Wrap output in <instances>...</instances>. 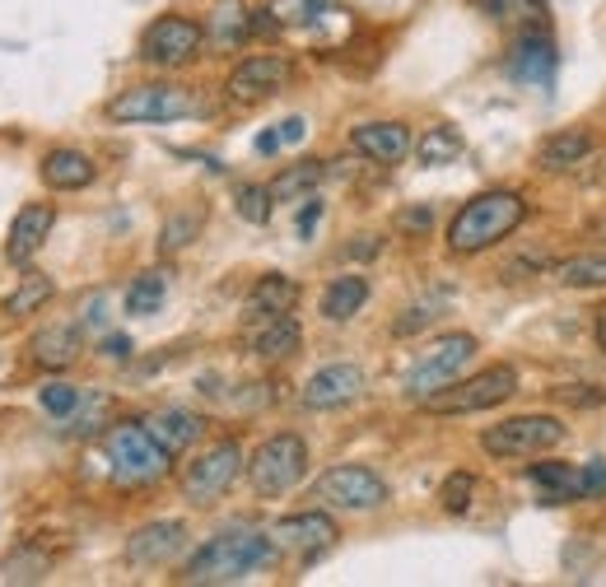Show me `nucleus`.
<instances>
[{
  "instance_id": "f257e3e1",
  "label": "nucleus",
  "mask_w": 606,
  "mask_h": 587,
  "mask_svg": "<svg viewBox=\"0 0 606 587\" xmlns=\"http://www.w3.org/2000/svg\"><path fill=\"white\" fill-rule=\"evenodd\" d=\"M276 555L280 551H276V541H270V532H257V527H247V522H234V527L215 532L192 559L182 564L178 583H192V587L243 583V578H253L257 569H266Z\"/></svg>"
},
{
  "instance_id": "f03ea898",
  "label": "nucleus",
  "mask_w": 606,
  "mask_h": 587,
  "mask_svg": "<svg viewBox=\"0 0 606 587\" xmlns=\"http://www.w3.org/2000/svg\"><path fill=\"white\" fill-rule=\"evenodd\" d=\"M528 220V196L513 186H490L463 201V210L448 220V252L453 257H476V252L499 247L509 234H518V224Z\"/></svg>"
},
{
  "instance_id": "7ed1b4c3",
  "label": "nucleus",
  "mask_w": 606,
  "mask_h": 587,
  "mask_svg": "<svg viewBox=\"0 0 606 587\" xmlns=\"http://www.w3.org/2000/svg\"><path fill=\"white\" fill-rule=\"evenodd\" d=\"M103 461H108L117 485H127V490L159 485V480L173 471V452L150 434L145 419H113V425L103 429Z\"/></svg>"
},
{
  "instance_id": "20e7f679",
  "label": "nucleus",
  "mask_w": 606,
  "mask_h": 587,
  "mask_svg": "<svg viewBox=\"0 0 606 587\" xmlns=\"http://www.w3.org/2000/svg\"><path fill=\"white\" fill-rule=\"evenodd\" d=\"M108 121L117 126H155V121H182L201 113V98L192 84L178 79H150V84H131L117 98H108Z\"/></svg>"
},
{
  "instance_id": "39448f33",
  "label": "nucleus",
  "mask_w": 606,
  "mask_h": 587,
  "mask_svg": "<svg viewBox=\"0 0 606 587\" xmlns=\"http://www.w3.org/2000/svg\"><path fill=\"white\" fill-rule=\"evenodd\" d=\"M308 476V444L299 434H270L247 457V485L257 499H285Z\"/></svg>"
},
{
  "instance_id": "423d86ee",
  "label": "nucleus",
  "mask_w": 606,
  "mask_h": 587,
  "mask_svg": "<svg viewBox=\"0 0 606 587\" xmlns=\"http://www.w3.org/2000/svg\"><path fill=\"white\" fill-rule=\"evenodd\" d=\"M238 471H247V452L238 438H215L211 448H201L178 476V490L192 509H211L215 499L228 494V485L238 480Z\"/></svg>"
},
{
  "instance_id": "0eeeda50",
  "label": "nucleus",
  "mask_w": 606,
  "mask_h": 587,
  "mask_svg": "<svg viewBox=\"0 0 606 587\" xmlns=\"http://www.w3.org/2000/svg\"><path fill=\"white\" fill-rule=\"evenodd\" d=\"M513 392H518V369L513 364H490V369H480L471 377H453L448 387L425 396L421 406L429 415H476V410L504 406Z\"/></svg>"
},
{
  "instance_id": "6e6552de",
  "label": "nucleus",
  "mask_w": 606,
  "mask_h": 587,
  "mask_svg": "<svg viewBox=\"0 0 606 587\" xmlns=\"http://www.w3.org/2000/svg\"><path fill=\"white\" fill-rule=\"evenodd\" d=\"M476 350H480V345H476L471 331L438 335V341H429V345L421 350V360L411 364L402 392L411 396V402H425V396H434L438 387H448L453 377H463V369L476 360Z\"/></svg>"
},
{
  "instance_id": "1a4fd4ad",
  "label": "nucleus",
  "mask_w": 606,
  "mask_h": 587,
  "mask_svg": "<svg viewBox=\"0 0 606 587\" xmlns=\"http://www.w3.org/2000/svg\"><path fill=\"white\" fill-rule=\"evenodd\" d=\"M312 499L322 503V509H337V513H373L387 503V480L369 467H331L312 480Z\"/></svg>"
},
{
  "instance_id": "9d476101",
  "label": "nucleus",
  "mask_w": 606,
  "mask_h": 587,
  "mask_svg": "<svg viewBox=\"0 0 606 587\" xmlns=\"http://www.w3.org/2000/svg\"><path fill=\"white\" fill-rule=\"evenodd\" d=\"M564 444V425L555 415H513V419H499V425H490L486 434H480V448H486L490 457H541Z\"/></svg>"
},
{
  "instance_id": "9b49d317",
  "label": "nucleus",
  "mask_w": 606,
  "mask_h": 587,
  "mask_svg": "<svg viewBox=\"0 0 606 587\" xmlns=\"http://www.w3.org/2000/svg\"><path fill=\"white\" fill-rule=\"evenodd\" d=\"M205 47V29L187 14H159L150 29L140 33V61L155 71H178L187 61H196Z\"/></svg>"
},
{
  "instance_id": "f8f14e48",
  "label": "nucleus",
  "mask_w": 606,
  "mask_h": 587,
  "mask_svg": "<svg viewBox=\"0 0 606 587\" xmlns=\"http://www.w3.org/2000/svg\"><path fill=\"white\" fill-rule=\"evenodd\" d=\"M532 490L541 503H578V499H602L606 494V461H588V467H570V461H532L528 467Z\"/></svg>"
},
{
  "instance_id": "ddd939ff",
  "label": "nucleus",
  "mask_w": 606,
  "mask_h": 587,
  "mask_svg": "<svg viewBox=\"0 0 606 587\" xmlns=\"http://www.w3.org/2000/svg\"><path fill=\"white\" fill-rule=\"evenodd\" d=\"M504 71L518 79V84H532V89H551L555 84V71H560V52H555V38L551 29H522L509 47V61Z\"/></svg>"
},
{
  "instance_id": "4468645a",
  "label": "nucleus",
  "mask_w": 606,
  "mask_h": 587,
  "mask_svg": "<svg viewBox=\"0 0 606 587\" xmlns=\"http://www.w3.org/2000/svg\"><path fill=\"white\" fill-rule=\"evenodd\" d=\"M285 84H289V61L276 52H253L228 71L224 94L234 103H262V98H276Z\"/></svg>"
},
{
  "instance_id": "2eb2a0df",
  "label": "nucleus",
  "mask_w": 606,
  "mask_h": 587,
  "mask_svg": "<svg viewBox=\"0 0 606 587\" xmlns=\"http://www.w3.org/2000/svg\"><path fill=\"white\" fill-rule=\"evenodd\" d=\"M341 536L337 517H331L327 509H308V513H289L280 517L276 527H270V541H276V551H295L304 559H318L322 551H331Z\"/></svg>"
},
{
  "instance_id": "dca6fc26",
  "label": "nucleus",
  "mask_w": 606,
  "mask_h": 587,
  "mask_svg": "<svg viewBox=\"0 0 606 587\" xmlns=\"http://www.w3.org/2000/svg\"><path fill=\"white\" fill-rule=\"evenodd\" d=\"M364 396V369L360 364H327L304 383L299 402L308 410H341Z\"/></svg>"
},
{
  "instance_id": "f3484780",
  "label": "nucleus",
  "mask_w": 606,
  "mask_h": 587,
  "mask_svg": "<svg viewBox=\"0 0 606 587\" xmlns=\"http://www.w3.org/2000/svg\"><path fill=\"white\" fill-rule=\"evenodd\" d=\"M187 551V527L178 517H159L145 522L140 532L127 536V564L136 569H159V564H173Z\"/></svg>"
},
{
  "instance_id": "a211bd4d",
  "label": "nucleus",
  "mask_w": 606,
  "mask_h": 587,
  "mask_svg": "<svg viewBox=\"0 0 606 587\" xmlns=\"http://www.w3.org/2000/svg\"><path fill=\"white\" fill-rule=\"evenodd\" d=\"M247 335V350L266 364H280V360H295L299 345H304V327L295 322V312H276V318H247L243 322Z\"/></svg>"
},
{
  "instance_id": "6ab92c4d",
  "label": "nucleus",
  "mask_w": 606,
  "mask_h": 587,
  "mask_svg": "<svg viewBox=\"0 0 606 587\" xmlns=\"http://www.w3.org/2000/svg\"><path fill=\"white\" fill-rule=\"evenodd\" d=\"M350 150L364 154L369 163H402L411 154V126L406 121H360L350 126Z\"/></svg>"
},
{
  "instance_id": "aec40b11",
  "label": "nucleus",
  "mask_w": 606,
  "mask_h": 587,
  "mask_svg": "<svg viewBox=\"0 0 606 587\" xmlns=\"http://www.w3.org/2000/svg\"><path fill=\"white\" fill-rule=\"evenodd\" d=\"M52 224H56V205H52V201L19 205L14 220H10V234H6V257H10V262L38 257V247L52 238Z\"/></svg>"
},
{
  "instance_id": "412c9836",
  "label": "nucleus",
  "mask_w": 606,
  "mask_h": 587,
  "mask_svg": "<svg viewBox=\"0 0 606 587\" xmlns=\"http://www.w3.org/2000/svg\"><path fill=\"white\" fill-rule=\"evenodd\" d=\"M593 150H597V140L588 126H564V131L536 145V168L541 173H570V168H578Z\"/></svg>"
},
{
  "instance_id": "4be33fe9",
  "label": "nucleus",
  "mask_w": 606,
  "mask_h": 587,
  "mask_svg": "<svg viewBox=\"0 0 606 587\" xmlns=\"http://www.w3.org/2000/svg\"><path fill=\"white\" fill-rule=\"evenodd\" d=\"M79 350H85V335H79V327H71V322H52V327H43L29 341V360L38 364V369H52V373H61V369H71L75 360H79Z\"/></svg>"
},
{
  "instance_id": "5701e85b",
  "label": "nucleus",
  "mask_w": 606,
  "mask_h": 587,
  "mask_svg": "<svg viewBox=\"0 0 606 587\" xmlns=\"http://www.w3.org/2000/svg\"><path fill=\"white\" fill-rule=\"evenodd\" d=\"M43 182L52 186V192H85V186L98 178V168L85 150H71V145H56V150L43 154Z\"/></svg>"
},
{
  "instance_id": "b1692460",
  "label": "nucleus",
  "mask_w": 606,
  "mask_h": 587,
  "mask_svg": "<svg viewBox=\"0 0 606 587\" xmlns=\"http://www.w3.org/2000/svg\"><path fill=\"white\" fill-rule=\"evenodd\" d=\"M205 42L211 47H220V52H234V47H243L247 38H253V10L243 6V0H220V6L205 14Z\"/></svg>"
},
{
  "instance_id": "393cba45",
  "label": "nucleus",
  "mask_w": 606,
  "mask_h": 587,
  "mask_svg": "<svg viewBox=\"0 0 606 587\" xmlns=\"http://www.w3.org/2000/svg\"><path fill=\"white\" fill-rule=\"evenodd\" d=\"M145 425H150V434H155L159 444L169 448L173 457L192 452V448L201 444V434H205V419H201L196 410H182V406L159 410V415H150V419H145Z\"/></svg>"
},
{
  "instance_id": "a878e982",
  "label": "nucleus",
  "mask_w": 606,
  "mask_h": 587,
  "mask_svg": "<svg viewBox=\"0 0 606 587\" xmlns=\"http://www.w3.org/2000/svg\"><path fill=\"white\" fill-rule=\"evenodd\" d=\"M299 303V280L280 276V270H266V276L247 294V318H276V312H295Z\"/></svg>"
},
{
  "instance_id": "bb28decb",
  "label": "nucleus",
  "mask_w": 606,
  "mask_h": 587,
  "mask_svg": "<svg viewBox=\"0 0 606 587\" xmlns=\"http://www.w3.org/2000/svg\"><path fill=\"white\" fill-rule=\"evenodd\" d=\"M322 178H327V163H322V159H299V163L280 168V173L270 178L266 186H270V201H276V205H295V201H304V196L318 192Z\"/></svg>"
},
{
  "instance_id": "cd10ccee",
  "label": "nucleus",
  "mask_w": 606,
  "mask_h": 587,
  "mask_svg": "<svg viewBox=\"0 0 606 587\" xmlns=\"http://www.w3.org/2000/svg\"><path fill=\"white\" fill-rule=\"evenodd\" d=\"M369 303V280L364 276H337L327 289H322V299H318V312H322V322H350L354 312H360Z\"/></svg>"
},
{
  "instance_id": "c85d7f7f",
  "label": "nucleus",
  "mask_w": 606,
  "mask_h": 587,
  "mask_svg": "<svg viewBox=\"0 0 606 587\" xmlns=\"http://www.w3.org/2000/svg\"><path fill=\"white\" fill-rule=\"evenodd\" d=\"M480 10L499 24H513L518 33L522 29H551V6L546 0H476Z\"/></svg>"
},
{
  "instance_id": "c756f323",
  "label": "nucleus",
  "mask_w": 606,
  "mask_h": 587,
  "mask_svg": "<svg viewBox=\"0 0 606 587\" xmlns=\"http://www.w3.org/2000/svg\"><path fill=\"white\" fill-rule=\"evenodd\" d=\"M266 14L276 19V29H318L337 14V0H270Z\"/></svg>"
},
{
  "instance_id": "7c9ffc66",
  "label": "nucleus",
  "mask_w": 606,
  "mask_h": 587,
  "mask_svg": "<svg viewBox=\"0 0 606 587\" xmlns=\"http://www.w3.org/2000/svg\"><path fill=\"white\" fill-rule=\"evenodd\" d=\"M551 276L564 289H602L606 285V252H578L570 262H555Z\"/></svg>"
},
{
  "instance_id": "2f4dec72",
  "label": "nucleus",
  "mask_w": 606,
  "mask_h": 587,
  "mask_svg": "<svg viewBox=\"0 0 606 587\" xmlns=\"http://www.w3.org/2000/svg\"><path fill=\"white\" fill-rule=\"evenodd\" d=\"M169 299V270H140V276L127 285V312L131 318H155Z\"/></svg>"
},
{
  "instance_id": "473e14b6",
  "label": "nucleus",
  "mask_w": 606,
  "mask_h": 587,
  "mask_svg": "<svg viewBox=\"0 0 606 587\" xmlns=\"http://www.w3.org/2000/svg\"><path fill=\"white\" fill-rule=\"evenodd\" d=\"M463 150H467V140H463L457 126H429V131L421 136V145H415V159H421L425 168H444L453 159H463Z\"/></svg>"
},
{
  "instance_id": "72a5a7b5",
  "label": "nucleus",
  "mask_w": 606,
  "mask_h": 587,
  "mask_svg": "<svg viewBox=\"0 0 606 587\" xmlns=\"http://www.w3.org/2000/svg\"><path fill=\"white\" fill-rule=\"evenodd\" d=\"M52 294H56L52 276H43V270H29V276H19V289L6 299V312H10V318H29V312L52 303Z\"/></svg>"
},
{
  "instance_id": "f704fd0d",
  "label": "nucleus",
  "mask_w": 606,
  "mask_h": 587,
  "mask_svg": "<svg viewBox=\"0 0 606 587\" xmlns=\"http://www.w3.org/2000/svg\"><path fill=\"white\" fill-rule=\"evenodd\" d=\"M201 224H205V210L201 205L169 215V220H163V228H159V252H182L187 243L201 234Z\"/></svg>"
},
{
  "instance_id": "c9c22d12",
  "label": "nucleus",
  "mask_w": 606,
  "mask_h": 587,
  "mask_svg": "<svg viewBox=\"0 0 606 587\" xmlns=\"http://www.w3.org/2000/svg\"><path fill=\"white\" fill-rule=\"evenodd\" d=\"M52 574V555L38 551V545H19V551L6 559V578L10 583H38Z\"/></svg>"
},
{
  "instance_id": "e433bc0d",
  "label": "nucleus",
  "mask_w": 606,
  "mask_h": 587,
  "mask_svg": "<svg viewBox=\"0 0 606 587\" xmlns=\"http://www.w3.org/2000/svg\"><path fill=\"white\" fill-rule=\"evenodd\" d=\"M234 210H238V220H247V224H266L270 210H276V201H270V186L243 182L238 192H234Z\"/></svg>"
},
{
  "instance_id": "4c0bfd02",
  "label": "nucleus",
  "mask_w": 606,
  "mask_h": 587,
  "mask_svg": "<svg viewBox=\"0 0 606 587\" xmlns=\"http://www.w3.org/2000/svg\"><path fill=\"white\" fill-rule=\"evenodd\" d=\"M471 499H476V476L471 471H453L444 485H438V503H444V513H453V517H463L471 509Z\"/></svg>"
},
{
  "instance_id": "58836bf2",
  "label": "nucleus",
  "mask_w": 606,
  "mask_h": 587,
  "mask_svg": "<svg viewBox=\"0 0 606 587\" xmlns=\"http://www.w3.org/2000/svg\"><path fill=\"white\" fill-rule=\"evenodd\" d=\"M79 392L75 383H61V377H52V383H43V392H38V406H43L52 419H71L75 406H79Z\"/></svg>"
},
{
  "instance_id": "ea45409f",
  "label": "nucleus",
  "mask_w": 606,
  "mask_h": 587,
  "mask_svg": "<svg viewBox=\"0 0 606 587\" xmlns=\"http://www.w3.org/2000/svg\"><path fill=\"white\" fill-rule=\"evenodd\" d=\"M555 402L574 406V410H593L606 402V387L602 383H570V387H555Z\"/></svg>"
},
{
  "instance_id": "a19ab883",
  "label": "nucleus",
  "mask_w": 606,
  "mask_h": 587,
  "mask_svg": "<svg viewBox=\"0 0 606 587\" xmlns=\"http://www.w3.org/2000/svg\"><path fill=\"white\" fill-rule=\"evenodd\" d=\"M438 318V303L434 299H425V303H415V308H406L402 312V318H396L392 322V335H415V331H421V327H429Z\"/></svg>"
},
{
  "instance_id": "79ce46f5",
  "label": "nucleus",
  "mask_w": 606,
  "mask_h": 587,
  "mask_svg": "<svg viewBox=\"0 0 606 587\" xmlns=\"http://www.w3.org/2000/svg\"><path fill=\"white\" fill-rule=\"evenodd\" d=\"M396 224H402V234H429V224H434V210L429 205H411L396 215Z\"/></svg>"
},
{
  "instance_id": "37998d69",
  "label": "nucleus",
  "mask_w": 606,
  "mask_h": 587,
  "mask_svg": "<svg viewBox=\"0 0 606 587\" xmlns=\"http://www.w3.org/2000/svg\"><path fill=\"white\" fill-rule=\"evenodd\" d=\"M318 220H322V201H318V192H312V196H304V210H299V238H312Z\"/></svg>"
},
{
  "instance_id": "c03bdc74",
  "label": "nucleus",
  "mask_w": 606,
  "mask_h": 587,
  "mask_svg": "<svg viewBox=\"0 0 606 587\" xmlns=\"http://www.w3.org/2000/svg\"><path fill=\"white\" fill-rule=\"evenodd\" d=\"M131 350H136V345H131V335H103V345H98L103 360H117V364H121V360H131Z\"/></svg>"
},
{
  "instance_id": "a18cd8bd",
  "label": "nucleus",
  "mask_w": 606,
  "mask_h": 587,
  "mask_svg": "<svg viewBox=\"0 0 606 587\" xmlns=\"http://www.w3.org/2000/svg\"><path fill=\"white\" fill-rule=\"evenodd\" d=\"M276 131H280V145H299V140L308 136V121H304V117H285Z\"/></svg>"
},
{
  "instance_id": "49530a36",
  "label": "nucleus",
  "mask_w": 606,
  "mask_h": 587,
  "mask_svg": "<svg viewBox=\"0 0 606 587\" xmlns=\"http://www.w3.org/2000/svg\"><path fill=\"white\" fill-rule=\"evenodd\" d=\"M253 150L262 154V159H270V154H280L285 145H280V131H262L257 140H253Z\"/></svg>"
},
{
  "instance_id": "de8ad7c7",
  "label": "nucleus",
  "mask_w": 606,
  "mask_h": 587,
  "mask_svg": "<svg viewBox=\"0 0 606 587\" xmlns=\"http://www.w3.org/2000/svg\"><path fill=\"white\" fill-rule=\"evenodd\" d=\"M379 247H383V238L364 234V243H350V247H345V257H379Z\"/></svg>"
},
{
  "instance_id": "09e8293b",
  "label": "nucleus",
  "mask_w": 606,
  "mask_h": 587,
  "mask_svg": "<svg viewBox=\"0 0 606 587\" xmlns=\"http://www.w3.org/2000/svg\"><path fill=\"white\" fill-rule=\"evenodd\" d=\"M593 335H597V350L606 354V308H597V322H593Z\"/></svg>"
},
{
  "instance_id": "8fccbe9b",
  "label": "nucleus",
  "mask_w": 606,
  "mask_h": 587,
  "mask_svg": "<svg viewBox=\"0 0 606 587\" xmlns=\"http://www.w3.org/2000/svg\"><path fill=\"white\" fill-rule=\"evenodd\" d=\"M588 228H593V238H602V243H606V215H602V220H593Z\"/></svg>"
}]
</instances>
